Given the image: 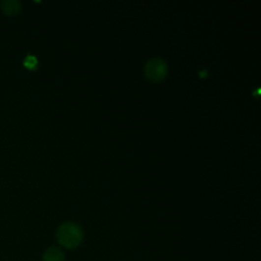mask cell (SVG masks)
I'll use <instances>...</instances> for the list:
<instances>
[{"mask_svg": "<svg viewBox=\"0 0 261 261\" xmlns=\"http://www.w3.org/2000/svg\"><path fill=\"white\" fill-rule=\"evenodd\" d=\"M57 239L64 248L74 249L83 241V231L76 223L67 222L58 229Z\"/></svg>", "mask_w": 261, "mask_h": 261, "instance_id": "1", "label": "cell"}, {"mask_svg": "<svg viewBox=\"0 0 261 261\" xmlns=\"http://www.w3.org/2000/svg\"><path fill=\"white\" fill-rule=\"evenodd\" d=\"M168 64L161 58H152L150 59L144 68L145 77L154 83H158V82L166 79L168 76Z\"/></svg>", "mask_w": 261, "mask_h": 261, "instance_id": "2", "label": "cell"}, {"mask_svg": "<svg viewBox=\"0 0 261 261\" xmlns=\"http://www.w3.org/2000/svg\"><path fill=\"white\" fill-rule=\"evenodd\" d=\"M43 261H65V256L58 247L52 246L44 252Z\"/></svg>", "mask_w": 261, "mask_h": 261, "instance_id": "3", "label": "cell"}, {"mask_svg": "<svg viewBox=\"0 0 261 261\" xmlns=\"http://www.w3.org/2000/svg\"><path fill=\"white\" fill-rule=\"evenodd\" d=\"M1 7L4 13L7 16L17 15V13L21 10V3L16 0H6V1H2Z\"/></svg>", "mask_w": 261, "mask_h": 261, "instance_id": "4", "label": "cell"}, {"mask_svg": "<svg viewBox=\"0 0 261 261\" xmlns=\"http://www.w3.org/2000/svg\"><path fill=\"white\" fill-rule=\"evenodd\" d=\"M24 64H25L27 67H28V68H30V70H34V68H35V67L37 66V64H38V61H37V59L35 58V57H31V56H29L28 58H26Z\"/></svg>", "mask_w": 261, "mask_h": 261, "instance_id": "5", "label": "cell"}]
</instances>
